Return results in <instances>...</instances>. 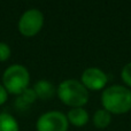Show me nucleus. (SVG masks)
Returning <instances> with one entry per match:
<instances>
[{
  "instance_id": "nucleus-1",
  "label": "nucleus",
  "mask_w": 131,
  "mask_h": 131,
  "mask_svg": "<svg viewBox=\"0 0 131 131\" xmlns=\"http://www.w3.org/2000/svg\"><path fill=\"white\" fill-rule=\"evenodd\" d=\"M104 109L112 114H124L131 109V91L121 85H114L102 92Z\"/></svg>"
},
{
  "instance_id": "nucleus-2",
  "label": "nucleus",
  "mask_w": 131,
  "mask_h": 131,
  "mask_svg": "<svg viewBox=\"0 0 131 131\" xmlns=\"http://www.w3.org/2000/svg\"><path fill=\"white\" fill-rule=\"evenodd\" d=\"M58 95L64 105L74 108L84 106L89 100L88 89L76 79H67L62 82L58 88Z\"/></svg>"
},
{
  "instance_id": "nucleus-3",
  "label": "nucleus",
  "mask_w": 131,
  "mask_h": 131,
  "mask_svg": "<svg viewBox=\"0 0 131 131\" xmlns=\"http://www.w3.org/2000/svg\"><path fill=\"white\" fill-rule=\"evenodd\" d=\"M2 82H4V88L6 89L7 92L21 95L29 85V71L27 70V68L21 64L10 66L4 72Z\"/></svg>"
},
{
  "instance_id": "nucleus-4",
  "label": "nucleus",
  "mask_w": 131,
  "mask_h": 131,
  "mask_svg": "<svg viewBox=\"0 0 131 131\" xmlns=\"http://www.w3.org/2000/svg\"><path fill=\"white\" fill-rule=\"evenodd\" d=\"M44 24V16L38 9L27 10L18 21V30L25 37H32L41 30Z\"/></svg>"
},
{
  "instance_id": "nucleus-5",
  "label": "nucleus",
  "mask_w": 131,
  "mask_h": 131,
  "mask_svg": "<svg viewBox=\"0 0 131 131\" xmlns=\"http://www.w3.org/2000/svg\"><path fill=\"white\" fill-rule=\"evenodd\" d=\"M37 131H67L68 118L60 112L45 113L37 121Z\"/></svg>"
},
{
  "instance_id": "nucleus-6",
  "label": "nucleus",
  "mask_w": 131,
  "mask_h": 131,
  "mask_svg": "<svg viewBox=\"0 0 131 131\" xmlns=\"http://www.w3.org/2000/svg\"><path fill=\"white\" fill-rule=\"evenodd\" d=\"M107 81L108 78L102 70L98 68H89L82 74L81 83L90 90H101L107 84Z\"/></svg>"
},
{
  "instance_id": "nucleus-7",
  "label": "nucleus",
  "mask_w": 131,
  "mask_h": 131,
  "mask_svg": "<svg viewBox=\"0 0 131 131\" xmlns=\"http://www.w3.org/2000/svg\"><path fill=\"white\" fill-rule=\"evenodd\" d=\"M68 122H70L75 127H83L89 122V114L82 107L72 108L68 113Z\"/></svg>"
},
{
  "instance_id": "nucleus-8",
  "label": "nucleus",
  "mask_w": 131,
  "mask_h": 131,
  "mask_svg": "<svg viewBox=\"0 0 131 131\" xmlns=\"http://www.w3.org/2000/svg\"><path fill=\"white\" fill-rule=\"evenodd\" d=\"M34 91L36 93V95L38 98L43 100L51 99L55 93V89L53 86V84L48 81H39L35 84Z\"/></svg>"
},
{
  "instance_id": "nucleus-9",
  "label": "nucleus",
  "mask_w": 131,
  "mask_h": 131,
  "mask_svg": "<svg viewBox=\"0 0 131 131\" xmlns=\"http://www.w3.org/2000/svg\"><path fill=\"white\" fill-rule=\"evenodd\" d=\"M0 131H18V123L10 114H0Z\"/></svg>"
},
{
  "instance_id": "nucleus-10",
  "label": "nucleus",
  "mask_w": 131,
  "mask_h": 131,
  "mask_svg": "<svg viewBox=\"0 0 131 131\" xmlns=\"http://www.w3.org/2000/svg\"><path fill=\"white\" fill-rule=\"evenodd\" d=\"M111 120V113L106 109H99L95 112L93 116V123L98 129H105L106 127H108Z\"/></svg>"
},
{
  "instance_id": "nucleus-11",
  "label": "nucleus",
  "mask_w": 131,
  "mask_h": 131,
  "mask_svg": "<svg viewBox=\"0 0 131 131\" xmlns=\"http://www.w3.org/2000/svg\"><path fill=\"white\" fill-rule=\"evenodd\" d=\"M21 97H22V100L25 102V104H31V102L35 101L37 95H36V93H35L34 89H32V90L31 89H27V90L21 94Z\"/></svg>"
},
{
  "instance_id": "nucleus-12",
  "label": "nucleus",
  "mask_w": 131,
  "mask_h": 131,
  "mask_svg": "<svg viewBox=\"0 0 131 131\" xmlns=\"http://www.w3.org/2000/svg\"><path fill=\"white\" fill-rule=\"evenodd\" d=\"M122 79L127 85L131 86V62L125 64L122 69Z\"/></svg>"
},
{
  "instance_id": "nucleus-13",
  "label": "nucleus",
  "mask_w": 131,
  "mask_h": 131,
  "mask_svg": "<svg viewBox=\"0 0 131 131\" xmlns=\"http://www.w3.org/2000/svg\"><path fill=\"white\" fill-rule=\"evenodd\" d=\"M10 57V48L6 43H0V62L6 61Z\"/></svg>"
},
{
  "instance_id": "nucleus-14",
  "label": "nucleus",
  "mask_w": 131,
  "mask_h": 131,
  "mask_svg": "<svg viewBox=\"0 0 131 131\" xmlns=\"http://www.w3.org/2000/svg\"><path fill=\"white\" fill-rule=\"evenodd\" d=\"M7 97H8V92H7L6 89L0 84V105H2V104L6 102Z\"/></svg>"
}]
</instances>
